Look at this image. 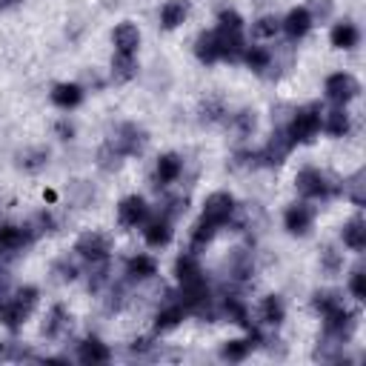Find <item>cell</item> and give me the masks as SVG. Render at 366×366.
Returning a JSON list of instances; mask_svg holds the SVG:
<instances>
[{
	"mask_svg": "<svg viewBox=\"0 0 366 366\" xmlns=\"http://www.w3.org/2000/svg\"><path fill=\"white\" fill-rule=\"evenodd\" d=\"M240 60H246V66L252 69V71H266L269 66H272V51L269 49H263V46H252V49H243V57Z\"/></svg>",
	"mask_w": 366,
	"mask_h": 366,
	"instance_id": "836d02e7",
	"label": "cell"
},
{
	"mask_svg": "<svg viewBox=\"0 0 366 366\" xmlns=\"http://www.w3.org/2000/svg\"><path fill=\"white\" fill-rule=\"evenodd\" d=\"M174 274H177L180 283H189V280L203 277V269H200V263H197L194 254H180V257L174 260Z\"/></svg>",
	"mask_w": 366,
	"mask_h": 366,
	"instance_id": "f546056e",
	"label": "cell"
},
{
	"mask_svg": "<svg viewBox=\"0 0 366 366\" xmlns=\"http://www.w3.org/2000/svg\"><path fill=\"white\" fill-rule=\"evenodd\" d=\"M309 14H312V20H315V17H329V14H332V3H329V0H312Z\"/></svg>",
	"mask_w": 366,
	"mask_h": 366,
	"instance_id": "bcb514c9",
	"label": "cell"
},
{
	"mask_svg": "<svg viewBox=\"0 0 366 366\" xmlns=\"http://www.w3.org/2000/svg\"><path fill=\"white\" fill-rule=\"evenodd\" d=\"M37 297H40V295H37L34 286H23V289L11 292L9 300L0 306V320H3V326L11 329V332H17V329L26 323V317L34 312Z\"/></svg>",
	"mask_w": 366,
	"mask_h": 366,
	"instance_id": "6da1fadb",
	"label": "cell"
},
{
	"mask_svg": "<svg viewBox=\"0 0 366 366\" xmlns=\"http://www.w3.org/2000/svg\"><path fill=\"white\" fill-rule=\"evenodd\" d=\"M320 269H323L326 274H337V272L343 269V252H337L335 246H326V249L320 252Z\"/></svg>",
	"mask_w": 366,
	"mask_h": 366,
	"instance_id": "8d00e7d4",
	"label": "cell"
},
{
	"mask_svg": "<svg viewBox=\"0 0 366 366\" xmlns=\"http://www.w3.org/2000/svg\"><path fill=\"white\" fill-rule=\"evenodd\" d=\"M189 14V3L186 0H169L163 9H160V26L163 29H177Z\"/></svg>",
	"mask_w": 366,
	"mask_h": 366,
	"instance_id": "603a6c76",
	"label": "cell"
},
{
	"mask_svg": "<svg viewBox=\"0 0 366 366\" xmlns=\"http://www.w3.org/2000/svg\"><path fill=\"white\" fill-rule=\"evenodd\" d=\"M220 312L232 320V323H237V326H246L249 329V315H246V303L237 297V295H226L223 297V303H220Z\"/></svg>",
	"mask_w": 366,
	"mask_h": 366,
	"instance_id": "f1b7e54d",
	"label": "cell"
},
{
	"mask_svg": "<svg viewBox=\"0 0 366 366\" xmlns=\"http://www.w3.org/2000/svg\"><path fill=\"white\" fill-rule=\"evenodd\" d=\"M214 234H217V226L200 217V220L194 223V229H192V249H203L206 243H212Z\"/></svg>",
	"mask_w": 366,
	"mask_h": 366,
	"instance_id": "d590c367",
	"label": "cell"
},
{
	"mask_svg": "<svg viewBox=\"0 0 366 366\" xmlns=\"http://www.w3.org/2000/svg\"><path fill=\"white\" fill-rule=\"evenodd\" d=\"M329 40H332V46H335V49H355V46H357V40H360V31H357V26H355V23H335V29H332Z\"/></svg>",
	"mask_w": 366,
	"mask_h": 366,
	"instance_id": "cb8c5ba5",
	"label": "cell"
},
{
	"mask_svg": "<svg viewBox=\"0 0 366 366\" xmlns=\"http://www.w3.org/2000/svg\"><path fill=\"white\" fill-rule=\"evenodd\" d=\"M217 29H223V31H243V17L234 11V9H223L220 14H217Z\"/></svg>",
	"mask_w": 366,
	"mask_h": 366,
	"instance_id": "60d3db41",
	"label": "cell"
},
{
	"mask_svg": "<svg viewBox=\"0 0 366 366\" xmlns=\"http://www.w3.org/2000/svg\"><path fill=\"white\" fill-rule=\"evenodd\" d=\"M23 0H0V11H6V9H14V6H20Z\"/></svg>",
	"mask_w": 366,
	"mask_h": 366,
	"instance_id": "f907efd6",
	"label": "cell"
},
{
	"mask_svg": "<svg viewBox=\"0 0 366 366\" xmlns=\"http://www.w3.org/2000/svg\"><path fill=\"white\" fill-rule=\"evenodd\" d=\"M312 223H315V209H312L309 203H292V206L286 209V214H283L286 232H289V234H297V237L309 234Z\"/></svg>",
	"mask_w": 366,
	"mask_h": 366,
	"instance_id": "9c48e42d",
	"label": "cell"
},
{
	"mask_svg": "<svg viewBox=\"0 0 366 366\" xmlns=\"http://www.w3.org/2000/svg\"><path fill=\"white\" fill-rule=\"evenodd\" d=\"M320 114H323V112H320L317 103L300 106V109L295 112L289 129H286V134L292 137V143H312V140L317 137V132H320V120H323Z\"/></svg>",
	"mask_w": 366,
	"mask_h": 366,
	"instance_id": "7a4b0ae2",
	"label": "cell"
},
{
	"mask_svg": "<svg viewBox=\"0 0 366 366\" xmlns=\"http://www.w3.org/2000/svg\"><path fill=\"white\" fill-rule=\"evenodd\" d=\"M114 40V51L117 54H137V46H140V31L134 23H120L112 34Z\"/></svg>",
	"mask_w": 366,
	"mask_h": 366,
	"instance_id": "2e32d148",
	"label": "cell"
},
{
	"mask_svg": "<svg viewBox=\"0 0 366 366\" xmlns=\"http://www.w3.org/2000/svg\"><path fill=\"white\" fill-rule=\"evenodd\" d=\"M280 29L289 34V40H300V37H306V31L312 29V14H309V9H292L283 20H280Z\"/></svg>",
	"mask_w": 366,
	"mask_h": 366,
	"instance_id": "5bb4252c",
	"label": "cell"
},
{
	"mask_svg": "<svg viewBox=\"0 0 366 366\" xmlns=\"http://www.w3.org/2000/svg\"><path fill=\"white\" fill-rule=\"evenodd\" d=\"M109 146H112L120 157L140 154L143 146H146V132H143L137 123H123V126H117V132H114V137L109 140Z\"/></svg>",
	"mask_w": 366,
	"mask_h": 366,
	"instance_id": "277c9868",
	"label": "cell"
},
{
	"mask_svg": "<svg viewBox=\"0 0 366 366\" xmlns=\"http://www.w3.org/2000/svg\"><path fill=\"white\" fill-rule=\"evenodd\" d=\"M295 186H297V192L303 194V197H332L335 192H340V186L337 183H332L329 180V174H323L320 169H300L297 172V177H295Z\"/></svg>",
	"mask_w": 366,
	"mask_h": 366,
	"instance_id": "3957f363",
	"label": "cell"
},
{
	"mask_svg": "<svg viewBox=\"0 0 366 366\" xmlns=\"http://www.w3.org/2000/svg\"><path fill=\"white\" fill-rule=\"evenodd\" d=\"M323 92H326V97H329L332 103L343 106V103H349L352 97H357L360 83H357L352 74H346V71H335V74H329V77H326Z\"/></svg>",
	"mask_w": 366,
	"mask_h": 366,
	"instance_id": "8992f818",
	"label": "cell"
},
{
	"mask_svg": "<svg viewBox=\"0 0 366 366\" xmlns=\"http://www.w3.org/2000/svg\"><path fill=\"white\" fill-rule=\"evenodd\" d=\"M180 172H183V157H180V154H174V152H166V154H160V157H157V166H154V177H157V183H160V186H169V183H174V180L180 177Z\"/></svg>",
	"mask_w": 366,
	"mask_h": 366,
	"instance_id": "9a60e30c",
	"label": "cell"
},
{
	"mask_svg": "<svg viewBox=\"0 0 366 366\" xmlns=\"http://www.w3.org/2000/svg\"><path fill=\"white\" fill-rule=\"evenodd\" d=\"M226 269H229V277L237 280V283H246L252 274H254V257L249 249H234L226 260Z\"/></svg>",
	"mask_w": 366,
	"mask_h": 366,
	"instance_id": "4fadbf2b",
	"label": "cell"
},
{
	"mask_svg": "<svg viewBox=\"0 0 366 366\" xmlns=\"http://www.w3.org/2000/svg\"><path fill=\"white\" fill-rule=\"evenodd\" d=\"M366 174L363 172H355L349 180H346V186H340V189H346V194H349V200L355 203V206H366Z\"/></svg>",
	"mask_w": 366,
	"mask_h": 366,
	"instance_id": "e575fe53",
	"label": "cell"
},
{
	"mask_svg": "<svg viewBox=\"0 0 366 366\" xmlns=\"http://www.w3.org/2000/svg\"><path fill=\"white\" fill-rule=\"evenodd\" d=\"M186 212V197H169L166 200V209H163V217H177V214H183Z\"/></svg>",
	"mask_w": 366,
	"mask_h": 366,
	"instance_id": "f6af8a7d",
	"label": "cell"
},
{
	"mask_svg": "<svg viewBox=\"0 0 366 366\" xmlns=\"http://www.w3.org/2000/svg\"><path fill=\"white\" fill-rule=\"evenodd\" d=\"M172 234H174V232H172V220H169V217H163V214H160V217H154V220H149V223H146V229H143L146 243H149V246H154V249H157V246H166V243L172 240Z\"/></svg>",
	"mask_w": 366,
	"mask_h": 366,
	"instance_id": "ffe728a7",
	"label": "cell"
},
{
	"mask_svg": "<svg viewBox=\"0 0 366 366\" xmlns=\"http://www.w3.org/2000/svg\"><path fill=\"white\" fill-rule=\"evenodd\" d=\"M260 317L269 323V326H280L283 317H286V303L280 295H266L263 303H260Z\"/></svg>",
	"mask_w": 366,
	"mask_h": 366,
	"instance_id": "d4e9b609",
	"label": "cell"
},
{
	"mask_svg": "<svg viewBox=\"0 0 366 366\" xmlns=\"http://www.w3.org/2000/svg\"><path fill=\"white\" fill-rule=\"evenodd\" d=\"M257 343H260V332L249 326V337L226 340V343L220 346V357H223V360H232V363H237V360H246V357H249V352H252Z\"/></svg>",
	"mask_w": 366,
	"mask_h": 366,
	"instance_id": "8fae6325",
	"label": "cell"
},
{
	"mask_svg": "<svg viewBox=\"0 0 366 366\" xmlns=\"http://www.w3.org/2000/svg\"><path fill=\"white\" fill-rule=\"evenodd\" d=\"M54 132L60 134V140H71V137H74V126H71L69 120H60V123L54 126Z\"/></svg>",
	"mask_w": 366,
	"mask_h": 366,
	"instance_id": "681fc988",
	"label": "cell"
},
{
	"mask_svg": "<svg viewBox=\"0 0 366 366\" xmlns=\"http://www.w3.org/2000/svg\"><path fill=\"white\" fill-rule=\"evenodd\" d=\"M77 357H80V363L97 366V363H109L112 352H109V346H106L100 337H86V340L80 343V349H77Z\"/></svg>",
	"mask_w": 366,
	"mask_h": 366,
	"instance_id": "e0dca14e",
	"label": "cell"
},
{
	"mask_svg": "<svg viewBox=\"0 0 366 366\" xmlns=\"http://www.w3.org/2000/svg\"><path fill=\"white\" fill-rule=\"evenodd\" d=\"M340 237H343V243H346L349 249L363 252V249H366V223H363V217H352V220L343 226Z\"/></svg>",
	"mask_w": 366,
	"mask_h": 366,
	"instance_id": "7402d4cb",
	"label": "cell"
},
{
	"mask_svg": "<svg viewBox=\"0 0 366 366\" xmlns=\"http://www.w3.org/2000/svg\"><path fill=\"white\" fill-rule=\"evenodd\" d=\"M232 123H234V129H237V134H252L254 132V126H257V117H254V112L252 109H243V112H237L234 117H232Z\"/></svg>",
	"mask_w": 366,
	"mask_h": 366,
	"instance_id": "b9f144b4",
	"label": "cell"
},
{
	"mask_svg": "<svg viewBox=\"0 0 366 366\" xmlns=\"http://www.w3.org/2000/svg\"><path fill=\"white\" fill-rule=\"evenodd\" d=\"M312 306L323 315V317H329V315H335V312H340L343 309V300H340V295L337 292H315L312 295Z\"/></svg>",
	"mask_w": 366,
	"mask_h": 366,
	"instance_id": "d6a6232c",
	"label": "cell"
},
{
	"mask_svg": "<svg viewBox=\"0 0 366 366\" xmlns=\"http://www.w3.org/2000/svg\"><path fill=\"white\" fill-rule=\"evenodd\" d=\"M69 329H71V315H69V309L60 306V303L51 306L49 315H46V320H43V335H46L49 340H57V337L69 335Z\"/></svg>",
	"mask_w": 366,
	"mask_h": 366,
	"instance_id": "7c38bea8",
	"label": "cell"
},
{
	"mask_svg": "<svg viewBox=\"0 0 366 366\" xmlns=\"http://www.w3.org/2000/svg\"><path fill=\"white\" fill-rule=\"evenodd\" d=\"M194 54H197L200 63H217L220 60V37H217V29L214 31H203L194 40Z\"/></svg>",
	"mask_w": 366,
	"mask_h": 366,
	"instance_id": "ac0fdd59",
	"label": "cell"
},
{
	"mask_svg": "<svg viewBox=\"0 0 366 366\" xmlns=\"http://www.w3.org/2000/svg\"><path fill=\"white\" fill-rule=\"evenodd\" d=\"M74 252H77L80 257L92 260V263H94V260H109L112 243H109V237H106V234H100V232H86V234H80V237H77Z\"/></svg>",
	"mask_w": 366,
	"mask_h": 366,
	"instance_id": "52a82bcc",
	"label": "cell"
},
{
	"mask_svg": "<svg viewBox=\"0 0 366 366\" xmlns=\"http://www.w3.org/2000/svg\"><path fill=\"white\" fill-rule=\"evenodd\" d=\"M320 126L332 134V137H343L346 132H349V114L337 106V109H332V112H326V117L320 120Z\"/></svg>",
	"mask_w": 366,
	"mask_h": 366,
	"instance_id": "4dcf8cb0",
	"label": "cell"
},
{
	"mask_svg": "<svg viewBox=\"0 0 366 366\" xmlns=\"http://www.w3.org/2000/svg\"><path fill=\"white\" fill-rule=\"evenodd\" d=\"M49 163V149H26V152H20L17 154V166L23 169V172H40L43 166Z\"/></svg>",
	"mask_w": 366,
	"mask_h": 366,
	"instance_id": "1f68e13d",
	"label": "cell"
},
{
	"mask_svg": "<svg viewBox=\"0 0 366 366\" xmlns=\"http://www.w3.org/2000/svg\"><path fill=\"white\" fill-rule=\"evenodd\" d=\"M137 74V57L134 54H117L114 51V60H112V77L117 83H126Z\"/></svg>",
	"mask_w": 366,
	"mask_h": 366,
	"instance_id": "83f0119b",
	"label": "cell"
},
{
	"mask_svg": "<svg viewBox=\"0 0 366 366\" xmlns=\"http://www.w3.org/2000/svg\"><path fill=\"white\" fill-rule=\"evenodd\" d=\"M349 292H352V297L366 300V274H363V269H355V272H352V277H349Z\"/></svg>",
	"mask_w": 366,
	"mask_h": 366,
	"instance_id": "ee69618b",
	"label": "cell"
},
{
	"mask_svg": "<svg viewBox=\"0 0 366 366\" xmlns=\"http://www.w3.org/2000/svg\"><path fill=\"white\" fill-rule=\"evenodd\" d=\"M152 346H154V343H152V340H149V337H134V340H132V346H129V349H132V352H134V355H146V352H149V349H152Z\"/></svg>",
	"mask_w": 366,
	"mask_h": 366,
	"instance_id": "c3c4849f",
	"label": "cell"
},
{
	"mask_svg": "<svg viewBox=\"0 0 366 366\" xmlns=\"http://www.w3.org/2000/svg\"><path fill=\"white\" fill-rule=\"evenodd\" d=\"M292 137L286 134V129H280V132H274L272 134V140L257 152V160L260 163H266V166H280L286 157H289V152H292Z\"/></svg>",
	"mask_w": 366,
	"mask_h": 366,
	"instance_id": "ba28073f",
	"label": "cell"
},
{
	"mask_svg": "<svg viewBox=\"0 0 366 366\" xmlns=\"http://www.w3.org/2000/svg\"><path fill=\"white\" fill-rule=\"evenodd\" d=\"M126 274L129 280H152L157 274V260L149 254H134L126 260Z\"/></svg>",
	"mask_w": 366,
	"mask_h": 366,
	"instance_id": "44dd1931",
	"label": "cell"
},
{
	"mask_svg": "<svg viewBox=\"0 0 366 366\" xmlns=\"http://www.w3.org/2000/svg\"><path fill=\"white\" fill-rule=\"evenodd\" d=\"M280 31V20L274 14H263L260 20L252 23V34L254 37H274Z\"/></svg>",
	"mask_w": 366,
	"mask_h": 366,
	"instance_id": "74e56055",
	"label": "cell"
},
{
	"mask_svg": "<svg viewBox=\"0 0 366 366\" xmlns=\"http://www.w3.org/2000/svg\"><path fill=\"white\" fill-rule=\"evenodd\" d=\"M109 283V263L106 260H94L92 272H89V292H100Z\"/></svg>",
	"mask_w": 366,
	"mask_h": 366,
	"instance_id": "f35d334b",
	"label": "cell"
},
{
	"mask_svg": "<svg viewBox=\"0 0 366 366\" xmlns=\"http://www.w3.org/2000/svg\"><path fill=\"white\" fill-rule=\"evenodd\" d=\"M29 232L26 226H0V249L3 252H17L29 243Z\"/></svg>",
	"mask_w": 366,
	"mask_h": 366,
	"instance_id": "484cf974",
	"label": "cell"
},
{
	"mask_svg": "<svg viewBox=\"0 0 366 366\" xmlns=\"http://www.w3.org/2000/svg\"><path fill=\"white\" fill-rule=\"evenodd\" d=\"M220 114H223V106L217 100L203 103V120H220Z\"/></svg>",
	"mask_w": 366,
	"mask_h": 366,
	"instance_id": "7dc6e473",
	"label": "cell"
},
{
	"mask_svg": "<svg viewBox=\"0 0 366 366\" xmlns=\"http://www.w3.org/2000/svg\"><path fill=\"white\" fill-rule=\"evenodd\" d=\"M51 103L60 109H74L83 103V86L80 83H57L51 89Z\"/></svg>",
	"mask_w": 366,
	"mask_h": 366,
	"instance_id": "d6986e66",
	"label": "cell"
},
{
	"mask_svg": "<svg viewBox=\"0 0 366 366\" xmlns=\"http://www.w3.org/2000/svg\"><path fill=\"white\" fill-rule=\"evenodd\" d=\"M0 360H34V355L23 343L6 340V343H0Z\"/></svg>",
	"mask_w": 366,
	"mask_h": 366,
	"instance_id": "ab89813d",
	"label": "cell"
},
{
	"mask_svg": "<svg viewBox=\"0 0 366 366\" xmlns=\"http://www.w3.org/2000/svg\"><path fill=\"white\" fill-rule=\"evenodd\" d=\"M146 217H149V206H146V200L140 194H129V197H123L117 203V220H120V226L134 229V226L146 223Z\"/></svg>",
	"mask_w": 366,
	"mask_h": 366,
	"instance_id": "30bf717a",
	"label": "cell"
},
{
	"mask_svg": "<svg viewBox=\"0 0 366 366\" xmlns=\"http://www.w3.org/2000/svg\"><path fill=\"white\" fill-rule=\"evenodd\" d=\"M234 209H237V203H234V197H232L229 192H214V194L206 197V203H203V214H200V217L209 220V223H214V226L220 229V226H226V223L232 220Z\"/></svg>",
	"mask_w": 366,
	"mask_h": 366,
	"instance_id": "5b68a950",
	"label": "cell"
},
{
	"mask_svg": "<svg viewBox=\"0 0 366 366\" xmlns=\"http://www.w3.org/2000/svg\"><path fill=\"white\" fill-rule=\"evenodd\" d=\"M54 274H57L60 280H74V277L80 274V269H77V263H74V260L60 257V260L54 263Z\"/></svg>",
	"mask_w": 366,
	"mask_h": 366,
	"instance_id": "7bdbcfd3",
	"label": "cell"
},
{
	"mask_svg": "<svg viewBox=\"0 0 366 366\" xmlns=\"http://www.w3.org/2000/svg\"><path fill=\"white\" fill-rule=\"evenodd\" d=\"M186 317V309L180 303H172V306H163L154 317V329L157 332H172L174 326H180V320Z\"/></svg>",
	"mask_w": 366,
	"mask_h": 366,
	"instance_id": "4316f807",
	"label": "cell"
}]
</instances>
